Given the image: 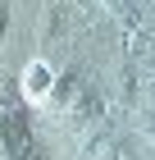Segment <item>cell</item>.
Masks as SVG:
<instances>
[{
    "label": "cell",
    "instance_id": "obj_6",
    "mask_svg": "<svg viewBox=\"0 0 155 160\" xmlns=\"http://www.w3.org/2000/svg\"><path fill=\"white\" fill-rule=\"evenodd\" d=\"M105 5H119V0H105Z\"/></svg>",
    "mask_w": 155,
    "mask_h": 160
},
{
    "label": "cell",
    "instance_id": "obj_3",
    "mask_svg": "<svg viewBox=\"0 0 155 160\" xmlns=\"http://www.w3.org/2000/svg\"><path fill=\"white\" fill-rule=\"evenodd\" d=\"M119 101H137V73H132V64H119Z\"/></svg>",
    "mask_w": 155,
    "mask_h": 160
},
{
    "label": "cell",
    "instance_id": "obj_7",
    "mask_svg": "<svg viewBox=\"0 0 155 160\" xmlns=\"http://www.w3.org/2000/svg\"><path fill=\"white\" fill-rule=\"evenodd\" d=\"M0 114H5V110H0Z\"/></svg>",
    "mask_w": 155,
    "mask_h": 160
},
{
    "label": "cell",
    "instance_id": "obj_2",
    "mask_svg": "<svg viewBox=\"0 0 155 160\" xmlns=\"http://www.w3.org/2000/svg\"><path fill=\"white\" fill-rule=\"evenodd\" d=\"M55 82H60V78L50 73V69H46V64H41V60H36L32 69H27V73H23V92H27V96H32V101H50V92H55Z\"/></svg>",
    "mask_w": 155,
    "mask_h": 160
},
{
    "label": "cell",
    "instance_id": "obj_4",
    "mask_svg": "<svg viewBox=\"0 0 155 160\" xmlns=\"http://www.w3.org/2000/svg\"><path fill=\"white\" fill-rule=\"evenodd\" d=\"M5 37H9V0H0V46H5Z\"/></svg>",
    "mask_w": 155,
    "mask_h": 160
},
{
    "label": "cell",
    "instance_id": "obj_5",
    "mask_svg": "<svg viewBox=\"0 0 155 160\" xmlns=\"http://www.w3.org/2000/svg\"><path fill=\"white\" fill-rule=\"evenodd\" d=\"M142 128H146V137L155 142V114H146V119H142Z\"/></svg>",
    "mask_w": 155,
    "mask_h": 160
},
{
    "label": "cell",
    "instance_id": "obj_1",
    "mask_svg": "<svg viewBox=\"0 0 155 160\" xmlns=\"http://www.w3.org/2000/svg\"><path fill=\"white\" fill-rule=\"evenodd\" d=\"M0 160H41L36 142H32V128H27V119L18 110L0 114Z\"/></svg>",
    "mask_w": 155,
    "mask_h": 160
}]
</instances>
